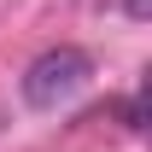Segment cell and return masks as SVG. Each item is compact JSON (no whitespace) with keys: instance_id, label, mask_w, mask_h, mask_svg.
Segmentation results:
<instances>
[{"instance_id":"7a4b0ae2","label":"cell","mask_w":152,"mask_h":152,"mask_svg":"<svg viewBox=\"0 0 152 152\" xmlns=\"http://www.w3.org/2000/svg\"><path fill=\"white\" fill-rule=\"evenodd\" d=\"M123 123H129V129H146V94L123 99Z\"/></svg>"},{"instance_id":"6da1fadb","label":"cell","mask_w":152,"mask_h":152,"mask_svg":"<svg viewBox=\"0 0 152 152\" xmlns=\"http://www.w3.org/2000/svg\"><path fill=\"white\" fill-rule=\"evenodd\" d=\"M88 76H94V58L82 53V47H47V53H35L23 64V105L58 111Z\"/></svg>"},{"instance_id":"3957f363","label":"cell","mask_w":152,"mask_h":152,"mask_svg":"<svg viewBox=\"0 0 152 152\" xmlns=\"http://www.w3.org/2000/svg\"><path fill=\"white\" fill-rule=\"evenodd\" d=\"M123 12H129L134 23H146V18H152V0H123Z\"/></svg>"}]
</instances>
